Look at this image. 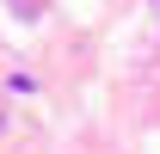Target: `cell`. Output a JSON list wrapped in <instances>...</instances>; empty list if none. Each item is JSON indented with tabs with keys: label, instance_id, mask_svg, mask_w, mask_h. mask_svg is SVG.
Wrapping results in <instances>:
<instances>
[{
	"label": "cell",
	"instance_id": "6da1fadb",
	"mask_svg": "<svg viewBox=\"0 0 160 154\" xmlns=\"http://www.w3.org/2000/svg\"><path fill=\"white\" fill-rule=\"evenodd\" d=\"M12 13H19V19H37V13H43V0H12Z\"/></svg>",
	"mask_w": 160,
	"mask_h": 154
},
{
	"label": "cell",
	"instance_id": "7a4b0ae2",
	"mask_svg": "<svg viewBox=\"0 0 160 154\" xmlns=\"http://www.w3.org/2000/svg\"><path fill=\"white\" fill-rule=\"evenodd\" d=\"M154 13H160V0H154Z\"/></svg>",
	"mask_w": 160,
	"mask_h": 154
}]
</instances>
